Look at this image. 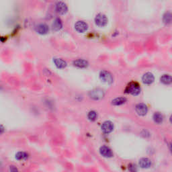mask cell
Here are the masks:
<instances>
[{"mask_svg":"<svg viewBox=\"0 0 172 172\" xmlns=\"http://www.w3.org/2000/svg\"><path fill=\"white\" fill-rule=\"evenodd\" d=\"M62 24L61 19L58 18V17L54 19L52 24V30L54 31H58L60 30V29L62 28Z\"/></svg>","mask_w":172,"mask_h":172,"instance_id":"15","label":"cell"},{"mask_svg":"<svg viewBox=\"0 0 172 172\" xmlns=\"http://www.w3.org/2000/svg\"><path fill=\"white\" fill-rule=\"evenodd\" d=\"M151 161L148 159V158L143 157L141 158L139 161H138V165L142 169H147L151 166Z\"/></svg>","mask_w":172,"mask_h":172,"instance_id":"11","label":"cell"},{"mask_svg":"<svg viewBox=\"0 0 172 172\" xmlns=\"http://www.w3.org/2000/svg\"><path fill=\"white\" fill-rule=\"evenodd\" d=\"M95 24L99 27H103L107 24L108 19L107 17L105 16L103 13H98L96 15L95 17Z\"/></svg>","mask_w":172,"mask_h":172,"instance_id":"3","label":"cell"},{"mask_svg":"<svg viewBox=\"0 0 172 172\" xmlns=\"http://www.w3.org/2000/svg\"><path fill=\"white\" fill-rule=\"evenodd\" d=\"M153 118L154 122L157 123V124H161V123L163 122V116L160 112H155V114H153Z\"/></svg>","mask_w":172,"mask_h":172,"instance_id":"17","label":"cell"},{"mask_svg":"<svg viewBox=\"0 0 172 172\" xmlns=\"http://www.w3.org/2000/svg\"><path fill=\"white\" fill-rule=\"evenodd\" d=\"M89 95L91 98L96 100V99H99L102 98L103 95H104V92H103V91L101 89H95L91 90V91H89Z\"/></svg>","mask_w":172,"mask_h":172,"instance_id":"4","label":"cell"},{"mask_svg":"<svg viewBox=\"0 0 172 172\" xmlns=\"http://www.w3.org/2000/svg\"><path fill=\"white\" fill-rule=\"evenodd\" d=\"M160 81L163 83L168 85L172 83V77L169 75H163L160 78Z\"/></svg>","mask_w":172,"mask_h":172,"instance_id":"18","label":"cell"},{"mask_svg":"<svg viewBox=\"0 0 172 172\" xmlns=\"http://www.w3.org/2000/svg\"><path fill=\"white\" fill-rule=\"evenodd\" d=\"M9 171H10V172H19L18 170L14 165L9 166Z\"/></svg>","mask_w":172,"mask_h":172,"instance_id":"23","label":"cell"},{"mask_svg":"<svg viewBox=\"0 0 172 172\" xmlns=\"http://www.w3.org/2000/svg\"><path fill=\"white\" fill-rule=\"evenodd\" d=\"M67 6L65 3L62 1H58L56 4V11L60 14H64L67 11Z\"/></svg>","mask_w":172,"mask_h":172,"instance_id":"9","label":"cell"},{"mask_svg":"<svg viewBox=\"0 0 172 172\" xmlns=\"http://www.w3.org/2000/svg\"><path fill=\"white\" fill-rule=\"evenodd\" d=\"M87 118L89 120L91 121H94L96 120L97 118V113L95 111H90L87 114Z\"/></svg>","mask_w":172,"mask_h":172,"instance_id":"21","label":"cell"},{"mask_svg":"<svg viewBox=\"0 0 172 172\" xmlns=\"http://www.w3.org/2000/svg\"><path fill=\"white\" fill-rule=\"evenodd\" d=\"M114 130V124L111 121H105L101 125V130L105 134H109Z\"/></svg>","mask_w":172,"mask_h":172,"instance_id":"5","label":"cell"},{"mask_svg":"<svg viewBox=\"0 0 172 172\" xmlns=\"http://www.w3.org/2000/svg\"><path fill=\"white\" fill-rule=\"evenodd\" d=\"M28 154L25 152L23 151H19L15 154V159L17 160H25L28 159Z\"/></svg>","mask_w":172,"mask_h":172,"instance_id":"20","label":"cell"},{"mask_svg":"<svg viewBox=\"0 0 172 172\" xmlns=\"http://www.w3.org/2000/svg\"><path fill=\"white\" fill-rule=\"evenodd\" d=\"M73 64L77 67L85 68L88 66V62L87 60L82 59V58H79V59L74 60Z\"/></svg>","mask_w":172,"mask_h":172,"instance_id":"14","label":"cell"},{"mask_svg":"<svg viewBox=\"0 0 172 172\" xmlns=\"http://www.w3.org/2000/svg\"><path fill=\"white\" fill-rule=\"evenodd\" d=\"M75 30L79 32H84L88 28V26L83 21H77L75 24Z\"/></svg>","mask_w":172,"mask_h":172,"instance_id":"8","label":"cell"},{"mask_svg":"<svg viewBox=\"0 0 172 172\" xmlns=\"http://www.w3.org/2000/svg\"><path fill=\"white\" fill-rule=\"evenodd\" d=\"M135 111L140 116H144L148 112V108L144 103H138L135 107Z\"/></svg>","mask_w":172,"mask_h":172,"instance_id":"7","label":"cell"},{"mask_svg":"<svg viewBox=\"0 0 172 172\" xmlns=\"http://www.w3.org/2000/svg\"><path fill=\"white\" fill-rule=\"evenodd\" d=\"M99 153L101 155L105 158H110L113 157V153L110 148H109L107 146H101L99 148Z\"/></svg>","mask_w":172,"mask_h":172,"instance_id":"6","label":"cell"},{"mask_svg":"<svg viewBox=\"0 0 172 172\" xmlns=\"http://www.w3.org/2000/svg\"><path fill=\"white\" fill-rule=\"evenodd\" d=\"M169 120H170V122H171V124H172V115H171V116H170Z\"/></svg>","mask_w":172,"mask_h":172,"instance_id":"24","label":"cell"},{"mask_svg":"<svg viewBox=\"0 0 172 172\" xmlns=\"http://www.w3.org/2000/svg\"><path fill=\"white\" fill-rule=\"evenodd\" d=\"M99 78L104 83H106L108 84H111L113 83L114 79H113V76L110 72L108 71H101L99 73Z\"/></svg>","mask_w":172,"mask_h":172,"instance_id":"2","label":"cell"},{"mask_svg":"<svg viewBox=\"0 0 172 172\" xmlns=\"http://www.w3.org/2000/svg\"><path fill=\"white\" fill-rule=\"evenodd\" d=\"M171 152H172V144H171Z\"/></svg>","mask_w":172,"mask_h":172,"instance_id":"25","label":"cell"},{"mask_svg":"<svg viewBox=\"0 0 172 172\" xmlns=\"http://www.w3.org/2000/svg\"><path fill=\"white\" fill-rule=\"evenodd\" d=\"M126 91L132 95H138L140 93V87L137 83L131 82L127 86Z\"/></svg>","mask_w":172,"mask_h":172,"instance_id":"1","label":"cell"},{"mask_svg":"<svg viewBox=\"0 0 172 172\" xmlns=\"http://www.w3.org/2000/svg\"><path fill=\"white\" fill-rule=\"evenodd\" d=\"M155 80V77L153 75V73H150V72H147V73H144L143 76L142 77V81L144 84H151Z\"/></svg>","mask_w":172,"mask_h":172,"instance_id":"10","label":"cell"},{"mask_svg":"<svg viewBox=\"0 0 172 172\" xmlns=\"http://www.w3.org/2000/svg\"><path fill=\"white\" fill-rule=\"evenodd\" d=\"M36 31L40 34H46L49 31V28L46 24H40L36 26Z\"/></svg>","mask_w":172,"mask_h":172,"instance_id":"12","label":"cell"},{"mask_svg":"<svg viewBox=\"0 0 172 172\" xmlns=\"http://www.w3.org/2000/svg\"><path fill=\"white\" fill-rule=\"evenodd\" d=\"M53 62L58 69H64L67 67V62L62 58H53Z\"/></svg>","mask_w":172,"mask_h":172,"instance_id":"13","label":"cell"},{"mask_svg":"<svg viewBox=\"0 0 172 172\" xmlns=\"http://www.w3.org/2000/svg\"><path fill=\"white\" fill-rule=\"evenodd\" d=\"M126 101V98L124 97H116L112 101V103L114 105H120L124 103Z\"/></svg>","mask_w":172,"mask_h":172,"instance_id":"16","label":"cell"},{"mask_svg":"<svg viewBox=\"0 0 172 172\" xmlns=\"http://www.w3.org/2000/svg\"><path fill=\"white\" fill-rule=\"evenodd\" d=\"M128 170L130 172H136L137 169H136L135 165H134V164H130V165H128Z\"/></svg>","mask_w":172,"mask_h":172,"instance_id":"22","label":"cell"},{"mask_svg":"<svg viewBox=\"0 0 172 172\" xmlns=\"http://www.w3.org/2000/svg\"><path fill=\"white\" fill-rule=\"evenodd\" d=\"M163 22L166 24H170V23H171L172 22V13L170 12L165 13L163 15Z\"/></svg>","mask_w":172,"mask_h":172,"instance_id":"19","label":"cell"}]
</instances>
